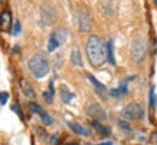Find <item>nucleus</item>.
Returning <instances> with one entry per match:
<instances>
[{
    "label": "nucleus",
    "mask_w": 157,
    "mask_h": 145,
    "mask_svg": "<svg viewBox=\"0 0 157 145\" xmlns=\"http://www.w3.org/2000/svg\"><path fill=\"white\" fill-rule=\"evenodd\" d=\"M87 56L92 66H101L107 59V46L104 45L101 38L98 36H89L87 42Z\"/></svg>",
    "instance_id": "obj_1"
},
{
    "label": "nucleus",
    "mask_w": 157,
    "mask_h": 145,
    "mask_svg": "<svg viewBox=\"0 0 157 145\" xmlns=\"http://www.w3.org/2000/svg\"><path fill=\"white\" fill-rule=\"evenodd\" d=\"M29 70L35 78H44L45 75H48L49 72V65L48 60L42 58V56H33L27 62Z\"/></svg>",
    "instance_id": "obj_2"
},
{
    "label": "nucleus",
    "mask_w": 157,
    "mask_h": 145,
    "mask_svg": "<svg viewBox=\"0 0 157 145\" xmlns=\"http://www.w3.org/2000/svg\"><path fill=\"white\" fill-rule=\"evenodd\" d=\"M121 115H123L125 119H128V121H135V119L143 116V109H141V106L138 103L133 102V103H128V105L123 109Z\"/></svg>",
    "instance_id": "obj_3"
},
{
    "label": "nucleus",
    "mask_w": 157,
    "mask_h": 145,
    "mask_svg": "<svg viewBox=\"0 0 157 145\" xmlns=\"http://www.w3.org/2000/svg\"><path fill=\"white\" fill-rule=\"evenodd\" d=\"M146 55V42L143 39H135L131 46V58L135 62H140Z\"/></svg>",
    "instance_id": "obj_4"
},
{
    "label": "nucleus",
    "mask_w": 157,
    "mask_h": 145,
    "mask_svg": "<svg viewBox=\"0 0 157 145\" xmlns=\"http://www.w3.org/2000/svg\"><path fill=\"white\" fill-rule=\"evenodd\" d=\"M87 112L89 116H92V118H95L98 121V119H105L107 118V113H105V111H104L103 108H101V105H98V103H91L89 106H88Z\"/></svg>",
    "instance_id": "obj_5"
},
{
    "label": "nucleus",
    "mask_w": 157,
    "mask_h": 145,
    "mask_svg": "<svg viewBox=\"0 0 157 145\" xmlns=\"http://www.w3.org/2000/svg\"><path fill=\"white\" fill-rule=\"evenodd\" d=\"M10 23H12L10 13H9L7 10H5L3 13H2V30H3V32H9Z\"/></svg>",
    "instance_id": "obj_6"
},
{
    "label": "nucleus",
    "mask_w": 157,
    "mask_h": 145,
    "mask_svg": "<svg viewBox=\"0 0 157 145\" xmlns=\"http://www.w3.org/2000/svg\"><path fill=\"white\" fill-rule=\"evenodd\" d=\"M69 126H71V129H72L74 132H76V134H79V135H85V137H88V135H89V129H87L85 126H82V125H79V124H75V122H71Z\"/></svg>",
    "instance_id": "obj_7"
},
{
    "label": "nucleus",
    "mask_w": 157,
    "mask_h": 145,
    "mask_svg": "<svg viewBox=\"0 0 157 145\" xmlns=\"http://www.w3.org/2000/svg\"><path fill=\"white\" fill-rule=\"evenodd\" d=\"M20 86H22L23 92H25V95H26L27 98H33V96H35L33 88H32L30 85H29V82H27L26 79H22V81H20Z\"/></svg>",
    "instance_id": "obj_8"
},
{
    "label": "nucleus",
    "mask_w": 157,
    "mask_h": 145,
    "mask_svg": "<svg viewBox=\"0 0 157 145\" xmlns=\"http://www.w3.org/2000/svg\"><path fill=\"white\" fill-rule=\"evenodd\" d=\"M89 17H88V15L84 12L81 15V17H79V27H81V30H88L89 29Z\"/></svg>",
    "instance_id": "obj_9"
},
{
    "label": "nucleus",
    "mask_w": 157,
    "mask_h": 145,
    "mask_svg": "<svg viewBox=\"0 0 157 145\" xmlns=\"http://www.w3.org/2000/svg\"><path fill=\"white\" fill-rule=\"evenodd\" d=\"M51 36H52V38H54L55 40H56V42L61 45V43L65 42V39H66V30H62V29H61V30H56V32H54L52 35H51Z\"/></svg>",
    "instance_id": "obj_10"
},
{
    "label": "nucleus",
    "mask_w": 157,
    "mask_h": 145,
    "mask_svg": "<svg viewBox=\"0 0 157 145\" xmlns=\"http://www.w3.org/2000/svg\"><path fill=\"white\" fill-rule=\"evenodd\" d=\"M107 58L108 62L111 65H115V59H114V46H113V40H110L107 45Z\"/></svg>",
    "instance_id": "obj_11"
},
{
    "label": "nucleus",
    "mask_w": 157,
    "mask_h": 145,
    "mask_svg": "<svg viewBox=\"0 0 157 145\" xmlns=\"http://www.w3.org/2000/svg\"><path fill=\"white\" fill-rule=\"evenodd\" d=\"M92 125H94V128L97 129L98 132H101V134H104V135H108L110 132H111V129H110L108 126H104V125H101L98 121H94V122H92Z\"/></svg>",
    "instance_id": "obj_12"
},
{
    "label": "nucleus",
    "mask_w": 157,
    "mask_h": 145,
    "mask_svg": "<svg viewBox=\"0 0 157 145\" xmlns=\"http://www.w3.org/2000/svg\"><path fill=\"white\" fill-rule=\"evenodd\" d=\"M88 78H89V81H91V83H92V85H94V86H95V88H97V89H98V92H99V93L103 95L104 92H105V86H104L103 83H99V82H98L97 79L94 78V76H91V75H89V76H88Z\"/></svg>",
    "instance_id": "obj_13"
},
{
    "label": "nucleus",
    "mask_w": 157,
    "mask_h": 145,
    "mask_svg": "<svg viewBox=\"0 0 157 145\" xmlns=\"http://www.w3.org/2000/svg\"><path fill=\"white\" fill-rule=\"evenodd\" d=\"M61 98H62V101L65 103H68V102H71V99L74 98V95H72L71 92L66 91L65 88H62V89H61Z\"/></svg>",
    "instance_id": "obj_14"
},
{
    "label": "nucleus",
    "mask_w": 157,
    "mask_h": 145,
    "mask_svg": "<svg viewBox=\"0 0 157 145\" xmlns=\"http://www.w3.org/2000/svg\"><path fill=\"white\" fill-rule=\"evenodd\" d=\"M44 98H45V101L46 102H52L54 101V88H52V83H51V88H49V91L44 92Z\"/></svg>",
    "instance_id": "obj_15"
},
{
    "label": "nucleus",
    "mask_w": 157,
    "mask_h": 145,
    "mask_svg": "<svg viewBox=\"0 0 157 145\" xmlns=\"http://www.w3.org/2000/svg\"><path fill=\"white\" fill-rule=\"evenodd\" d=\"M72 62L76 65V66H82V60H81V56H79V52L78 50H74L72 52Z\"/></svg>",
    "instance_id": "obj_16"
},
{
    "label": "nucleus",
    "mask_w": 157,
    "mask_h": 145,
    "mask_svg": "<svg viewBox=\"0 0 157 145\" xmlns=\"http://www.w3.org/2000/svg\"><path fill=\"white\" fill-rule=\"evenodd\" d=\"M58 46H59V43H58L54 38H52V36H51V39H49V42H48V50H49V52H54Z\"/></svg>",
    "instance_id": "obj_17"
},
{
    "label": "nucleus",
    "mask_w": 157,
    "mask_h": 145,
    "mask_svg": "<svg viewBox=\"0 0 157 145\" xmlns=\"http://www.w3.org/2000/svg\"><path fill=\"white\" fill-rule=\"evenodd\" d=\"M29 108H30V111L32 112H36V113H40V116L45 113V111L42 109V108L39 106V105H36V103H29Z\"/></svg>",
    "instance_id": "obj_18"
},
{
    "label": "nucleus",
    "mask_w": 157,
    "mask_h": 145,
    "mask_svg": "<svg viewBox=\"0 0 157 145\" xmlns=\"http://www.w3.org/2000/svg\"><path fill=\"white\" fill-rule=\"evenodd\" d=\"M127 82H128V79L123 81L121 82V85H120V88H118V92L121 93V95H125V93H127Z\"/></svg>",
    "instance_id": "obj_19"
},
{
    "label": "nucleus",
    "mask_w": 157,
    "mask_h": 145,
    "mask_svg": "<svg viewBox=\"0 0 157 145\" xmlns=\"http://www.w3.org/2000/svg\"><path fill=\"white\" fill-rule=\"evenodd\" d=\"M12 111H15V112L19 115V118L22 119L23 118V113H22V109H20V106L17 105V103H13V106H12Z\"/></svg>",
    "instance_id": "obj_20"
},
{
    "label": "nucleus",
    "mask_w": 157,
    "mask_h": 145,
    "mask_svg": "<svg viewBox=\"0 0 157 145\" xmlns=\"http://www.w3.org/2000/svg\"><path fill=\"white\" fill-rule=\"evenodd\" d=\"M7 99H9V95H7V92H2V93H0V105H5Z\"/></svg>",
    "instance_id": "obj_21"
},
{
    "label": "nucleus",
    "mask_w": 157,
    "mask_h": 145,
    "mask_svg": "<svg viewBox=\"0 0 157 145\" xmlns=\"http://www.w3.org/2000/svg\"><path fill=\"white\" fill-rule=\"evenodd\" d=\"M20 29H22V27H20V22L16 20V22H15V29H13V35H19V33H20Z\"/></svg>",
    "instance_id": "obj_22"
},
{
    "label": "nucleus",
    "mask_w": 157,
    "mask_h": 145,
    "mask_svg": "<svg viewBox=\"0 0 157 145\" xmlns=\"http://www.w3.org/2000/svg\"><path fill=\"white\" fill-rule=\"evenodd\" d=\"M42 121H44V124H51V122H52V118H51L48 113L45 112L44 115H42Z\"/></svg>",
    "instance_id": "obj_23"
},
{
    "label": "nucleus",
    "mask_w": 157,
    "mask_h": 145,
    "mask_svg": "<svg viewBox=\"0 0 157 145\" xmlns=\"http://www.w3.org/2000/svg\"><path fill=\"white\" fill-rule=\"evenodd\" d=\"M120 126L124 129V131H131V128H130V125L127 124V122H124V121H120Z\"/></svg>",
    "instance_id": "obj_24"
},
{
    "label": "nucleus",
    "mask_w": 157,
    "mask_h": 145,
    "mask_svg": "<svg viewBox=\"0 0 157 145\" xmlns=\"http://www.w3.org/2000/svg\"><path fill=\"white\" fill-rule=\"evenodd\" d=\"M150 99H152V105L154 106V105H156V95H154V88L152 89V95H150Z\"/></svg>",
    "instance_id": "obj_25"
},
{
    "label": "nucleus",
    "mask_w": 157,
    "mask_h": 145,
    "mask_svg": "<svg viewBox=\"0 0 157 145\" xmlns=\"http://www.w3.org/2000/svg\"><path fill=\"white\" fill-rule=\"evenodd\" d=\"M56 138H58V135H54V137L51 138V142H52L54 145H56Z\"/></svg>",
    "instance_id": "obj_26"
},
{
    "label": "nucleus",
    "mask_w": 157,
    "mask_h": 145,
    "mask_svg": "<svg viewBox=\"0 0 157 145\" xmlns=\"http://www.w3.org/2000/svg\"><path fill=\"white\" fill-rule=\"evenodd\" d=\"M98 145H113L111 142H103V144H98Z\"/></svg>",
    "instance_id": "obj_27"
},
{
    "label": "nucleus",
    "mask_w": 157,
    "mask_h": 145,
    "mask_svg": "<svg viewBox=\"0 0 157 145\" xmlns=\"http://www.w3.org/2000/svg\"><path fill=\"white\" fill-rule=\"evenodd\" d=\"M68 145H78V144H68Z\"/></svg>",
    "instance_id": "obj_28"
},
{
    "label": "nucleus",
    "mask_w": 157,
    "mask_h": 145,
    "mask_svg": "<svg viewBox=\"0 0 157 145\" xmlns=\"http://www.w3.org/2000/svg\"><path fill=\"white\" fill-rule=\"evenodd\" d=\"M0 2H2V0H0Z\"/></svg>",
    "instance_id": "obj_29"
}]
</instances>
